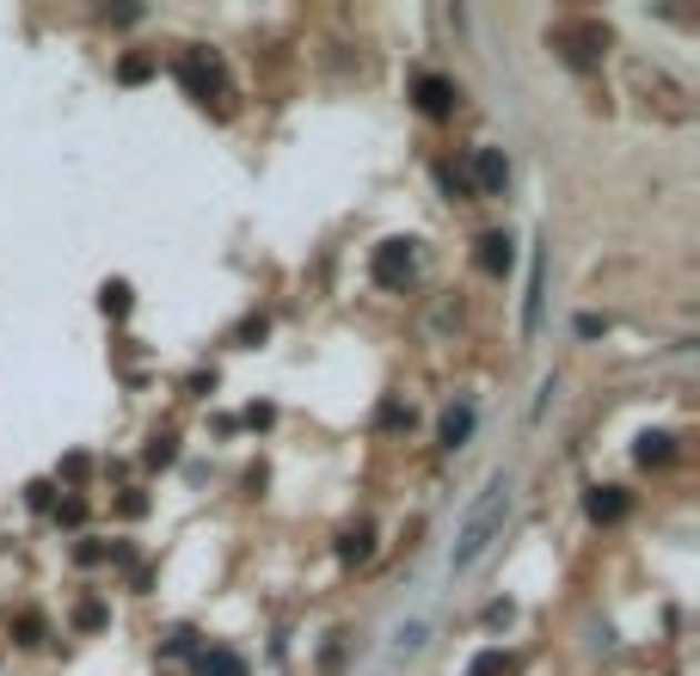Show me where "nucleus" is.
<instances>
[{"label":"nucleus","instance_id":"nucleus-1","mask_svg":"<svg viewBox=\"0 0 700 676\" xmlns=\"http://www.w3.org/2000/svg\"><path fill=\"white\" fill-rule=\"evenodd\" d=\"M510 504H516V486L510 474H498L486 492H479V504L467 511V523L455 529V547H449V572H467L486 559V547L504 535V517H510Z\"/></svg>","mask_w":700,"mask_h":676},{"label":"nucleus","instance_id":"nucleus-2","mask_svg":"<svg viewBox=\"0 0 700 676\" xmlns=\"http://www.w3.org/2000/svg\"><path fill=\"white\" fill-rule=\"evenodd\" d=\"M369 278L382 283V290H406L412 278H418V246L412 240H382L369 259Z\"/></svg>","mask_w":700,"mask_h":676},{"label":"nucleus","instance_id":"nucleus-3","mask_svg":"<svg viewBox=\"0 0 700 676\" xmlns=\"http://www.w3.org/2000/svg\"><path fill=\"white\" fill-rule=\"evenodd\" d=\"M602 43H608V31L590 26V19H584V26H559V31H554V50L566 56L571 68H590L596 56H602Z\"/></svg>","mask_w":700,"mask_h":676},{"label":"nucleus","instance_id":"nucleus-4","mask_svg":"<svg viewBox=\"0 0 700 676\" xmlns=\"http://www.w3.org/2000/svg\"><path fill=\"white\" fill-rule=\"evenodd\" d=\"M467 179H474L479 198H504V185H510V160H504V148H474V154H467Z\"/></svg>","mask_w":700,"mask_h":676},{"label":"nucleus","instance_id":"nucleus-5","mask_svg":"<svg viewBox=\"0 0 700 676\" xmlns=\"http://www.w3.org/2000/svg\"><path fill=\"white\" fill-rule=\"evenodd\" d=\"M412 99H418V111H424V118H449V111L461 105V87H455L449 74H418Z\"/></svg>","mask_w":700,"mask_h":676},{"label":"nucleus","instance_id":"nucleus-6","mask_svg":"<svg viewBox=\"0 0 700 676\" xmlns=\"http://www.w3.org/2000/svg\"><path fill=\"white\" fill-rule=\"evenodd\" d=\"M179 80L191 87V99H222V68H215V56H203V50H191L185 62H179Z\"/></svg>","mask_w":700,"mask_h":676},{"label":"nucleus","instance_id":"nucleus-7","mask_svg":"<svg viewBox=\"0 0 700 676\" xmlns=\"http://www.w3.org/2000/svg\"><path fill=\"white\" fill-rule=\"evenodd\" d=\"M541 302H547V252L535 246V259H529V307H523V332H541Z\"/></svg>","mask_w":700,"mask_h":676},{"label":"nucleus","instance_id":"nucleus-8","mask_svg":"<svg viewBox=\"0 0 700 676\" xmlns=\"http://www.w3.org/2000/svg\"><path fill=\"white\" fill-rule=\"evenodd\" d=\"M584 511H590V517H596V523H621V517H627V511H633V498H627V492H621V486H596V492H590V498H584Z\"/></svg>","mask_w":700,"mask_h":676},{"label":"nucleus","instance_id":"nucleus-9","mask_svg":"<svg viewBox=\"0 0 700 676\" xmlns=\"http://www.w3.org/2000/svg\"><path fill=\"white\" fill-rule=\"evenodd\" d=\"M479 271H491V278L510 271V234H479Z\"/></svg>","mask_w":700,"mask_h":676},{"label":"nucleus","instance_id":"nucleus-10","mask_svg":"<svg viewBox=\"0 0 700 676\" xmlns=\"http://www.w3.org/2000/svg\"><path fill=\"white\" fill-rule=\"evenodd\" d=\"M467 437H474V406H449V412H443V443L461 450Z\"/></svg>","mask_w":700,"mask_h":676},{"label":"nucleus","instance_id":"nucleus-11","mask_svg":"<svg viewBox=\"0 0 700 676\" xmlns=\"http://www.w3.org/2000/svg\"><path fill=\"white\" fill-rule=\"evenodd\" d=\"M369 554H375V535L363 529V523H357V529H344V542H338V559H344V566H363Z\"/></svg>","mask_w":700,"mask_h":676},{"label":"nucleus","instance_id":"nucleus-12","mask_svg":"<svg viewBox=\"0 0 700 676\" xmlns=\"http://www.w3.org/2000/svg\"><path fill=\"white\" fill-rule=\"evenodd\" d=\"M670 443H676V437H663V431H646L633 455H639V462H646V467H663V462H670V455H676Z\"/></svg>","mask_w":700,"mask_h":676},{"label":"nucleus","instance_id":"nucleus-13","mask_svg":"<svg viewBox=\"0 0 700 676\" xmlns=\"http://www.w3.org/2000/svg\"><path fill=\"white\" fill-rule=\"evenodd\" d=\"M197 670H203V676H246V664H240L234 652H203Z\"/></svg>","mask_w":700,"mask_h":676},{"label":"nucleus","instance_id":"nucleus-14","mask_svg":"<svg viewBox=\"0 0 700 676\" xmlns=\"http://www.w3.org/2000/svg\"><path fill=\"white\" fill-rule=\"evenodd\" d=\"M99 307H105V314H130V283H105V290H99Z\"/></svg>","mask_w":700,"mask_h":676},{"label":"nucleus","instance_id":"nucleus-15","mask_svg":"<svg viewBox=\"0 0 700 676\" xmlns=\"http://www.w3.org/2000/svg\"><path fill=\"white\" fill-rule=\"evenodd\" d=\"M510 670V658H504V652H479L474 664H467V676H504Z\"/></svg>","mask_w":700,"mask_h":676},{"label":"nucleus","instance_id":"nucleus-16","mask_svg":"<svg viewBox=\"0 0 700 676\" xmlns=\"http://www.w3.org/2000/svg\"><path fill=\"white\" fill-rule=\"evenodd\" d=\"M436 185L449 191V198H467V173H455V167H436Z\"/></svg>","mask_w":700,"mask_h":676},{"label":"nucleus","instance_id":"nucleus-17","mask_svg":"<svg viewBox=\"0 0 700 676\" xmlns=\"http://www.w3.org/2000/svg\"><path fill=\"white\" fill-rule=\"evenodd\" d=\"M172 455H179V450H172V437H154V450H148V462H154V467H166Z\"/></svg>","mask_w":700,"mask_h":676},{"label":"nucleus","instance_id":"nucleus-18","mask_svg":"<svg viewBox=\"0 0 700 676\" xmlns=\"http://www.w3.org/2000/svg\"><path fill=\"white\" fill-rule=\"evenodd\" d=\"M382 425H387V431H399V425H412V412H406V406H387V412H382Z\"/></svg>","mask_w":700,"mask_h":676},{"label":"nucleus","instance_id":"nucleus-19","mask_svg":"<svg viewBox=\"0 0 700 676\" xmlns=\"http://www.w3.org/2000/svg\"><path fill=\"white\" fill-rule=\"evenodd\" d=\"M123 80H130V87H135V80H148V62H142V56H130V62H123Z\"/></svg>","mask_w":700,"mask_h":676}]
</instances>
